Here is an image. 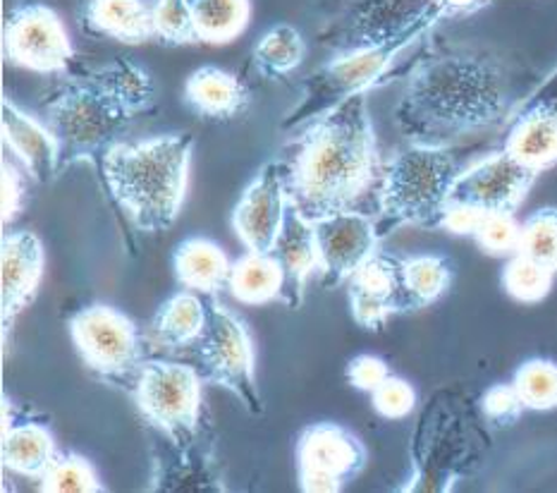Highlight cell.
<instances>
[{
    "mask_svg": "<svg viewBox=\"0 0 557 493\" xmlns=\"http://www.w3.org/2000/svg\"><path fill=\"white\" fill-rule=\"evenodd\" d=\"M512 106V75L486 48L447 46L411 70L395 106V125L407 144L453 147L498 125Z\"/></svg>",
    "mask_w": 557,
    "mask_h": 493,
    "instance_id": "1",
    "label": "cell"
},
{
    "mask_svg": "<svg viewBox=\"0 0 557 493\" xmlns=\"http://www.w3.org/2000/svg\"><path fill=\"white\" fill-rule=\"evenodd\" d=\"M285 173L289 204L309 221L355 209L383 173L367 96L301 125Z\"/></svg>",
    "mask_w": 557,
    "mask_h": 493,
    "instance_id": "2",
    "label": "cell"
},
{
    "mask_svg": "<svg viewBox=\"0 0 557 493\" xmlns=\"http://www.w3.org/2000/svg\"><path fill=\"white\" fill-rule=\"evenodd\" d=\"M153 108L151 75L127 58L72 77L44 103V123L60 144V173L103 156L139 115Z\"/></svg>",
    "mask_w": 557,
    "mask_h": 493,
    "instance_id": "3",
    "label": "cell"
},
{
    "mask_svg": "<svg viewBox=\"0 0 557 493\" xmlns=\"http://www.w3.org/2000/svg\"><path fill=\"white\" fill-rule=\"evenodd\" d=\"M194 137L189 132L115 141L101 156L106 187L141 233L171 231L183 211Z\"/></svg>",
    "mask_w": 557,
    "mask_h": 493,
    "instance_id": "4",
    "label": "cell"
},
{
    "mask_svg": "<svg viewBox=\"0 0 557 493\" xmlns=\"http://www.w3.org/2000/svg\"><path fill=\"white\" fill-rule=\"evenodd\" d=\"M445 17L450 15L438 0H423L421 8L399 29L331 60L301 84L299 101L289 108L283 127L299 130L309 120L333 111L335 106L355 99V96H367L387 77L397 60L423 36H429Z\"/></svg>",
    "mask_w": 557,
    "mask_h": 493,
    "instance_id": "5",
    "label": "cell"
},
{
    "mask_svg": "<svg viewBox=\"0 0 557 493\" xmlns=\"http://www.w3.org/2000/svg\"><path fill=\"white\" fill-rule=\"evenodd\" d=\"M467 165L450 147L407 144L383 165L379 207L383 235L399 225L441 227L447 204Z\"/></svg>",
    "mask_w": 557,
    "mask_h": 493,
    "instance_id": "6",
    "label": "cell"
},
{
    "mask_svg": "<svg viewBox=\"0 0 557 493\" xmlns=\"http://www.w3.org/2000/svg\"><path fill=\"white\" fill-rule=\"evenodd\" d=\"M132 395L144 422L175 448L189 453L201 424L203 379L199 369L168 359H147L132 386Z\"/></svg>",
    "mask_w": 557,
    "mask_h": 493,
    "instance_id": "7",
    "label": "cell"
},
{
    "mask_svg": "<svg viewBox=\"0 0 557 493\" xmlns=\"http://www.w3.org/2000/svg\"><path fill=\"white\" fill-rule=\"evenodd\" d=\"M206 326L197 341L199 374L211 386L230 391L249 415H263L257 383V353L247 321L227 309L218 295L206 297Z\"/></svg>",
    "mask_w": 557,
    "mask_h": 493,
    "instance_id": "8",
    "label": "cell"
},
{
    "mask_svg": "<svg viewBox=\"0 0 557 493\" xmlns=\"http://www.w3.org/2000/svg\"><path fill=\"white\" fill-rule=\"evenodd\" d=\"M70 335L82 362L101 379L135 386L147 362V343L137 323L111 305H89L70 319Z\"/></svg>",
    "mask_w": 557,
    "mask_h": 493,
    "instance_id": "9",
    "label": "cell"
},
{
    "mask_svg": "<svg viewBox=\"0 0 557 493\" xmlns=\"http://www.w3.org/2000/svg\"><path fill=\"white\" fill-rule=\"evenodd\" d=\"M369 463L357 434L333 422L311 424L297 441L299 489L307 493H341Z\"/></svg>",
    "mask_w": 557,
    "mask_h": 493,
    "instance_id": "10",
    "label": "cell"
},
{
    "mask_svg": "<svg viewBox=\"0 0 557 493\" xmlns=\"http://www.w3.org/2000/svg\"><path fill=\"white\" fill-rule=\"evenodd\" d=\"M5 56L12 65L58 75L75 60V46L70 41L63 20L44 3H24L10 10L5 20Z\"/></svg>",
    "mask_w": 557,
    "mask_h": 493,
    "instance_id": "11",
    "label": "cell"
},
{
    "mask_svg": "<svg viewBox=\"0 0 557 493\" xmlns=\"http://www.w3.org/2000/svg\"><path fill=\"white\" fill-rule=\"evenodd\" d=\"M311 223L317 227L321 247V285L325 291L347 283L373 255H379L383 231L367 213L349 209Z\"/></svg>",
    "mask_w": 557,
    "mask_h": 493,
    "instance_id": "12",
    "label": "cell"
},
{
    "mask_svg": "<svg viewBox=\"0 0 557 493\" xmlns=\"http://www.w3.org/2000/svg\"><path fill=\"white\" fill-rule=\"evenodd\" d=\"M541 173L517 161L505 149L469 163L459 175L453 199L471 204L481 211L517 213Z\"/></svg>",
    "mask_w": 557,
    "mask_h": 493,
    "instance_id": "13",
    "label": "cell"
},
{
    "mask_svg": "<svg viewBox=\"0 0 557 493\" xmlns=\"http://www.w3.org/2000/svg\"><path fill=\"white\" fill-rule=\"evenodd\" d=\"M289 209L285 161L265 163L242 192L233 211V227L249 251H273Z\"/></svg>",
    "mask_w": 557,
    "mask_h": 493,
    "instance_id": "14",
    "label": "cell"
},
{
    "mask_svg": "<svg viewBox=\"0 0 557 493\" xmlns=\"http://www.w3.org/2000/svg\"><path fill=\"white\" fill-rule=\"evenodd\" d=\"M503 149L536 173L557 163V67L519 106L507 125Z\"/></svg>",
    "mask_w": 557,
    "mask_h": 493,
    "instance_id": "15",
    "label": "cell"
},
{
    "mask_svg": "<svg viewBox=\"0 0 557 493\" xmlns=\"http://www.w3.org/2000/svg\"><path fill=\"white\" fill-rule=\"evenodd\" d=\"M347 295L355 321L367 331H381L387 319L399 311H414L405 285L403 261L381 251L347 281Z\"/></svg>",
    "mask_w": 557,
    "mask_h": 493,
    "instance_id": "16",
    "label": "cell"
},
{
    "mask_svg": "<svg viewBox=\"0 0 557 493\" xmlns=\"http://www.w3.org/2000/svg\"><path fill=\"white\" fill-rule=\"evenodd\" d=\"M46 251L39 235L32 231L8 233L3 237V338L15 329L44 281Z\"/></svg>",
    "mask_w": 557,
    "mask_h": 493,
    "instance_id": "17",
    "label": "cell"
},
{
    "mask_svg": "<svg viewBox=\"0 0 557 493\" xmlns=\"http://www.w3.org/2000/svg\"><path fill=\"white\" fill-rule=\"evenodd\" d=\"M273 257L281 261L285 273V291L281 303L289 309H299L301 303H305L309 281L323 271V259L317 227L293 204L287 209L283 231L275 239Z\"/></svg>",
    "mask_w": 557,
    "mask_h": 493,
    "instance_id": "18",
    "label": "cell"
},
{
    "mask_svg": "<svg viewBox=\"0 0 557 493\" xmlns=\"http://www.w3.org/2000/svg\"><path fill=\"white\" fill-rule=\"evenodd\" d=\"M3 139L34 183L46 185L60 175V144L51 127L10 99L3 101Z\"/></svg>",
    "mask_w": 557,
    "mask_h": 493,
    "instance_id": "19",
    "label": "cell"
},
{
    "mask_svg": "<svg viewBox=\"0 0 557 493\" xmlns=\"http://www.w3.org/2000/svg\"><path fill=\"white\" fill-rule=\"evenodd\" d=\"M185 101L194 113L206 120H235L247 111L251 96L247 84L230 72L203 65L194 70L185 82Z\"/></svg>",
    "mask_w": 557,
    "mask_h": 493,
    "instance_id": "20",
    "label": "cell"
},
{
    "mask_svg": "<svg viewBox=\"0 0 557 493\" xmlns=\"http://www.w3.org/2000/svg\"><path fill=\"white\" fill-rule=\"evenodd\" d=\"M84 24L89 32L127 46L156 39L153 3L149 0H87Z\"/></svg>",
    "mask_w": 557,
    "mask_h": 493,
    "instance_id": "21",
    "label": "cell"
},
{
    "mask_svg": "<svg viewBox=\"0 0 557 493\" xmlns=\"http://www.w3.org/2000/svg\"><path fill=\"white\" fill-rule=\"evenodd\" d=\"M173 267L177 281L187 291L213 297L230 287L233 261L227 259L221 245L209 237H187L175 247Z\"/></svg>",
    "mask_w": 557,
    "mask_h": 493,
    "instance_id": "22",
    "label": "cell"
},
{
    "mask_svg": "<svg viewBox=\"0 0 557 493\" xmlns=\"http://www.w3.org/2000/svg\"><path fill=\"white\" fill-rule=\"evenodd\" d=\"M206 317L209 311H206V299H201L199 293H175L156 311L151 321L153 341L171 353L187 350L197 345L206 326Z\"/></svg>",
    "mask_w": 557,
    "mask_h": 493,
    "instance_id": "23",
    "label": "cell"
},
{
    "mask_svg": "<svg viewBox=\"0 0 557 493\" xmlns=\"http://www.w3.org/2000/svg\"><path fill=\"white\" fill-rule=\"evenodd\" d=\"M58 453L55 439L44 424L15 419L3 424V463L8 470L39 482Z\"/></svg>",
    "mask_w": 557,
    "mask_h": 493,
    "instance_id": "24",
    "label": "cell"
},
{
    "mask_svg": "<svg viewBox=\"0 0 557 493\" xmlns=\"http://www.w3.org/2000/svg\"><path fill=\"white\" fill-rule=\"evenodd\" d=\"M230 293L242 305H269L283 299L285 273L273 251H249L233 263Z\"/></svg>",
    "mask_w": 557,
    "mask_h": 493,
    "instance_id": "25",
    "label": "cell"
},
{
    "mask_svg": "<svg viewBox=\"0 0 557 493\" xmlns=\"http://www.w3.org/2000/svg\"><path fill=\"white\" fill-rule=\"evenodd\" d=\"M307 58L305 36L293 24H277L253 46V65L265 79H283Z\"/></svg>",
    "mask_w": 557,
    "mask_h": 493,
    "instance_id": "26",
    "label": "cell"
},
{
    "mask_svg": "<svg viewBox=\"0 0 557 493\" xmlns=\"http://www.w3.org/2000/svg\"><path fill=\"white\" fill-rule=\"evenodd\" d=\"M194 24L201 44H227L247 29L249 0H194Z\"/></svg>",
    "mask_w": 557,
    "mask_h": 493,
    "instance_id": "27",
    "label": "cell"
},
{
    "mask_svg": "<svg viewBox=\"0 0 557 493\" xmlns=\"http://www.w3.org/2000/svg\"><path fill=\"white\" fill-rule=\"evenodd\" d=\"M405 285L411 299V309L429 307L450 291L453 267L450 261L438 255L409 257L403 261Z\"/></svg>",
    "mask_w": 557,
    "mask_h": 493,
    "instance_id": "28",
    "label": "cell"
},
{
    "mask_svg": "<svg viewBox=\"0 0 557 493\" xmlns=\"http://www.w3.org/2000/svg\"><path fill=\"white\" fill-rule=\"evenodd\" d=\"M555 273L557 271L546 267V263L517 251L503 269V287L507 295L517 299V303L536 305L541 299H546L548 293L553 291Z\"/></svg>",
    "mask_w": 557,
    "mask_h": 493,
    "instance_id": "29",
    "label": "cell"
},
{
    "mask_svg": "<svg viewBox=\"0 0 557 493\" xmlns=\"http://www.w3.org/2000/svg\"><path fill=\"white\" fill-rule=\"evenodd\" d=\"M39 491L44 493H101L106 486L96 467L77 453L60 451L53 465L39 479Z\"/></svg>",
    "mask_w": 557,
    "mask_h": 493,
    "instance_id": "30",
    "label": "cell"
},
{
    "mask_svg": "<svg viewBox=\"0 0 557 493\" xmlns=\"http://www.w3.org/2000/svg\"><path fill=\"white\" fill-rule=\"evenodd\" d=\"M515 389L527 410H555L557 407V365L550 359H529L515 371Z\"/></svg>",
    "mask_w": 557,
    "mask_h": 493,
    "instance_id": "31",
    "label": "cell"
},
{
    "mask_svg": "<svg viewBox=\"0 0 557 493\" xmlns=\"http://www.w3.org/2000/svg\"><path fill=\"white\" fill-rule=\"evenodd\" d=\"M153 29L165 46L201 44L189 0H153Z\"/></svg>",
    "mask_w": 557,
    "mask_h": 493,
    "instance_id": "32",
    "label": "cell"
},
{
    "mask_svg": "<svg viewBox=\"0 0 557 493\" xmlns=\"http://www.w3.org/2000/svg\"><path fill=\"white\" fill-rule=\"evenodd\" d=\"M519 251L557 271V209H541L522 223Z\"/></svg>",
    "mask_w": 557,
    "mask_h": 493,
    "instance_id": "33",
    "label": "cell"
},
{
    "mask_svg": "<svg viewBox=\"0 0 557 493\" xmlns=\"http://www.w3.org/2000/svg\"><path fill=\"white\" fill-rule=\"evenodd\" d=\"M474 239L491 257H512L519 251V243H522V223L515 219V213H486L476 227Z\"/></svg>",
    "mask_w": 557,
    "mask_h": 493,
    "instance_id": "34",
    "label": "cell"
},
{
    "mask_svg": "<svg viewBox=\"0 0 557 493\" xmlns=\"http://www.w3.org/2000/svg\"><path fill=\"white\" fill-rule=\"evenodd\" d=\"M371 403L383 419H405L417 407V391L409 381L391 374L371 393Z\"/></svg>",
    "mask_w": 557,
    "mask_h": 493,
    "instance_id": "35",
    "label": "cell"
},
{
    "mask_svg": "<svg viewBox=\"0 0 557 493\" xmlns=\"http://www.w3.org/2000/svg\"><path fill=\"white\" fill-rule=\"evenodd\" d=\"M524 410L527 405L519 398L515 383H495L481 398V412L493 427H512Z\"/></svg>",
    "mask_w": 557,
    "mask_h": 493,
    "instance_id": "36",
    "label": "cell"
},
{
    "mask_svg": "<svg viewBox=\"0 0 557 493\" xmlns=\"http://www.w3.org/2000/svg\"><path fill=\"white\" fill-rule=\"evenodd\" d=\"M391 374L393 371L387 367L385 359L375 355H357L352 362L347 365L349 386H355L357 391H364V393H373Z\"/></svg>",
    "mask_w": 557,
    "mask_h": 493,
    "instance_id": "37",
    "label": "cell"
},
{
    "mask_svg": "<svg viewBox=\"0 0 557 493\" xmlns=\"http://www.w3.org/2000/svg\"><path fill=\"white\" fill-rule=\"evenodd\" d=\"M27 185L20 168L10 159L3 161V223H12L22 213Z\"/></svg>",
    "mask_w": 557,
    "mask_h": 493,
    "instance_id": "38",
    "label": "cell"
},
{
    "mask_svg": "<svg viewBox=\"0 0 557 493\" xmlns=\"http://www.w3.org/2000/svg\"><path fill=\"white\" fill-rule=\"evenodd\" d=\"M486 213H488V211H481V209H476V207H471V204L450 199V204H447V209H445L441 227H445V231L453 233V235H469V237H474L476 227L481 225L483 215H486Z\"/></svg>",
    "mask_w": 557,
    "mask_h": 493,
    "instance_id": "39",
    "label": "cell"
},
{
    "mask_svg": "<svg viewBox=\"0 0 557 493\" xmlns=\"http://www.w3.org/2000/svg\"><path fill=\"white\" fill-rule=\"evenodd\" d=\"M438 3L447 10V15H471L481 8H486L491 0H438Z\"/></svg>",
    "mask_w": 557,
    "mask_h": 493,
    "instance_id": "40",
    "label": "cell"
},
{
    "mask_svg": "<svg viewBox=\"0 0 557 493\" xmlns=\"http://www.w3.org/2000/svg\"><path fill=\"white\" fill-rule=\"evenodd\" d=\"M189 3H194V0H189Z\"/></svg>",
    "mask_w": 557,
    "mask_h": 493,
    "instance_id": "41",
    "label": "cell"
}]
</instances>
